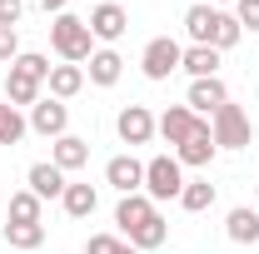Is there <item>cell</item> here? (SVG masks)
<instances>
[{"label": "cell", "mask_w": 259, "mask_h": 254, "mask_svg": "<svg viewBox=\"0 0 259 254\" xmlns=\"http://www.w3.org/2000/svg\"><path fill=\"white\" fill-rule=\"evenodd\" d=\"M50 45H55V55H60L65 65H80V60L95 55V35H90V25H85L80 15H55Z\"/></svg>", "instance_id": "obj_1"}, {"label": "cell", "mask_w": 259, "mask_h": 254, "mask_svg": "<svg viewBox=\"0 0 259 254\" xmlns=\"http://www.w3.org/2000/svg\"><path fill=\"white\" fill-rule=\"evenodd\" d=\"M209 135H214V145H220V150H244V145L254 140V125H249V115L229 100V105H220V110H214Z\"/></svg>", "instance_id": "obj_2"}, {"label": "cell", "mask_w": 259, "mask_h": 254, "mask_svg": "<svg viewBox=\"0 0 259 254\" xmlns=\"http://www.w3.org/2000/svg\"><path fill=\"white\" fill-rule=\"evenodd\" d=\"M185 164L175 155H155L150 164H145V194L160 204V199H180V190H185V175H180Z\"/></svg>", "instance_id": "obj_3"}, {"label": "cell", "mask_w": 259, "mask_h": 254, "mask_svg": "<svg viewBox=\"0 0 259 254\" xmlns=\"http://www.w3.org/2000/svg\"><path fill=\"white\" fill-rule=\"evenodd\" d=\"M185 60V50L169 40V35H155L150 45H145V55H140V70H145V80H169L175 70Z\"/></svg>", "instance_id": "obj_4"}, {"label": "cell", "mask_w": 259, "mask_h": 254, "mask_svg": "<svg viewBox=\"0 0 259 254\" xmlns=\"http://www.w3.org/2000/svg\"><path fill=\"white\" fill-rule=\"evenodd\" d=\"M65 125H70V110H65V100H35L30 105V130L35 135H45V140H60Z\"/></svg>", "instance_id": "obj_5"}, {"label": "cell", "mask_w": 259, "mask_h": 254, "mask_svg": "<svg viewBox=\"0 0 259 254\" xmlns=\"http://www.w3.org/2000/svg\"><path fill=\"white\" fill-rule=\"evenodd\" d=\"M115 130H120L125 145H150V135H155V115H150L145 105H125V110L115 115Z\"/></svg>", "instance_id": "obj_6"}, {"label": "cell", "mask_w": 259, "mask_h": 254, "mask_svg": "<svg viewBox=\"0 0 259 254\" xmlns=\"http://www.w3.org/2000/svg\"><path fill=\"white\" fill-rule=\"evenodd\" d=\"M105 180H110L120 194H140L145 190V164H140L135 155H115L110 164H105Z\"/></svg>", "instance_id": "obj_7"}, {"label": "cell", "mask_w": 259, "mask_h": 254, "mask_svg": "<svg viewBox=\"0 0 259 254\" xmlns=\"http://www.w3.org/2000/svg\"><path fill=\"white\" fill-rule=\"evenodd\" d=\"M85 25H90V35H95V40H120V35H125V25H130V15H125V5L105 0V5H95V10H90V20H85Z\"/></svg>", "instance_id": "obj_8"}, {"label": "cell", "mask_w": 259, "mask_h": 254, "mask_svg": "<svg viewBox=\"0 0 259 254\" xmlns=\"http://www.w3.org/2000/svg\"><path fill=\"white\" fill-rule=\"evenodd\" d=\"M194 125H199V115H194L190 105H169L160 120H155V130H160V135L169 140V145H175V150H180V145H185V140L194 135Z\"/></svg>", "instance_id": "obj_9"}, {"label": "cell", "mask_w": 259, "mask_h": 254, "mask_svg": "<svg viewBox=\"0 0 259 254\" xmlns=\"http://www.w3.org/2000/svg\"><path fill=\"white\" fill-rule=\"evenodd\" d=\"M185 105H190L194 115H214L220 105H229L225 80H220V75H209V80H194V85H190V100H185Z\"/></svg>", "instance_id": "obj_10"}, {"label": "cell", "mask_w": 259, "mask_h": 254, "mask_svg": "<svg viewBox=\"0 0 259 254\" xmlns=\"http://www.w3.org/2000/svg\"><path fill=\"white\" fill-rule=\"evenodd\" d=\"M155 215H160V209H155V199L140 190V194H125V199H120V209H115V224H120L125 234H135L140 224H150Z\"/></svg>", "instance_id": "obj_11"}, {"label": "cell", "mask_w": 259, "mask_h": 254, "mask_svg": "<svg viewBox=\"0 0 259 254\" xmlns=\"http://www.w3.org/2000/svg\"><path fill=\"white\" fill-rule=\"evenodd\" d=\"M214 150H220V145H214V135H209V120H199V125H194V135L175 150V159L199 170V164H209V159H214Z\"/></svg>", "instance_id": "obj_12"}, {"label": "cell", "mask_w": 259, "mask_h": 254, "mask_svg": "<svg viewBox=\"0 0 259 254\" xmlns=\"http://www.w3.org/2000/svg\"><path fill=\"white\" fill-rule=\"evenodd\" d=\"M50 164L70 175V170H80V164H90V145H85L80 135H60V140H55V155H50Z\"/></svg>", "instance_id": "obj_13"}, {"label": "cell", "mask_w": 259, "mask_h": 254, "mask_svg": "<svg viewBox=\"0 0 259 254\" xmlns=\"http://www.w3.org/2000/svg\"><path fill=\"white\" fill-rule=\"evenodd\" d=\"M5 100L20 110V105H35L40 100V80L35 75H25L20 65H10V75H5Z\"/></svg>", "instance_id": "obj_14"}, {"label": "cell", "mask_w": 259, "mask_h": 254, "mask_svg": "<svg viewBox=\"0 0 259 254\" xmlns=\"http://www.w3.org/2000/svg\"><path fill=\"white\" fill-rule=\"evenodd\" d=\"M45 85H50L55 100H70V95L85 90V70H80V65H50V80H45Z\"/></svg>", "instance_id": "obj_15"}, {"label": "cell", "mask_w": 259, "mask_h": 254, "mask_svg": "<svg viewBox=\"0 0 259 254\" xmlns=\"http://www.w3.org/2000/svg\"><path fill=\"white\" fill-rule=\"evenodd\" d=\"M30 194L60 199L65 194V170H55V164H30Z\"/></svg>", "instance_id": "obj_16"}, {"label": "cell", "mask_w": 259, "mask_h": 254, "mask_svg": "<svg viewBox=\"0 0 259 254\" xmlns=\"http://www.w3.org/2000/svg\"><path fill=\"white\" fill-rule=\"evenodd\" d=\"M60 204H65V215H70V220H90V215H95V204H100V194L90 190V185H65Z\"/></svg>", "instance_id": "obj_17"}, {"label": "cell", "mask_w": 259, "mask_h": 254, "mask_svg": "<svg viewBox=\"0 0 259 254\" xmlns=\"http://www.w3.org/2000/svg\"><path fill=\"white\" fill-rule=\"evenodd\" d=\"M214 20H220V10H214V5H190V10H185V30H190L194 45H209Z\"/></svg>", "instance_id": "obj_18"}, {"label": "cell", "mask_w": 259, "mask_h": 254, "mask_svg": "<svg viewBox=\"0 0 259 254\" xmlns=\"http://www.w3.org/2000/svg\"><path fill=\"white\" fill-rule=\"evenodd\" d=\"M180 70H190L194 80H209V75H220V50H209V45H190L185 60H180Z\"/></svg>", "instance_id": "obj_19"}, {"label": "cell", "mask_w": 259, "mask_h": 254, "mask_svg": "<svg viewBox=\"0 0 259 254\" xmlns=\"http://www.w3.org/2000/svg\"><path fill=\"white\" fill-rule=\"evenodd\" d=\"M120 70H125V60H120L115 50H95V55H90V85L110 90V85L120 80Z\"/></svg>", "instance_id": "obj_20"}, {"label": "cell", "mask_w": 259, "mask_h": 254, "mask_svg": "<svg viewBox=\"0 0 259 254\" xmlns=\"http://www.w3.org/2000/svg\"><path fill=\"white\" fill-rule=\"evenodd\" d=\"M225 229H229V239L234 244H259V215L254 209H229V220H225Z\"/></svg>", "instance_id": "obj_21"}, {"label": "cell", "mask_w": 259, "mask_h": 254, "mask_svg": "<svg viewBox=\"0 0 259 254\" xmlns=\"http://www.w3.org/2000/svg\"><path fill=\"white\" fill-rule=\"evenodd\" d=\"M5 239H10L15 254H30L45 244V224H5Z\"/></svg>", "instance_id": "obj_22"}, {"label": "cell", "mask_w": 259, "mask_h": 254, "mask_svg": "<svg viewBox=\"0 0 259 254\" xmlns=\"http://www.w3.org/2000/svg\"><path fill=\"white\" fill-rule=\"evenodd\" d=\"M180 204H185L190 215H204V209L214 204V185H209V180H185V190H180Z\"/></svg>", "instance_id": "obj_23"}, {"label": "cell", "mask_w": 259, "mask_h": 254, "mask_svg": "<svg viewBox=\"0 0 259 254\" xmlns=\"http://www.w3.org/2000/svg\"><path fill=\"white\" fill-rule=\"evenodd\" d=\"M25 130H30V125H25V115H20L10 100H0V145H20Z\"/></svg>", "instance_id": "obj_24"}, {"label": "cell", "mask_w": 259, "mask_h": 254, "mask_svg": "<svg viewBox=\"0 0 259 254\" xmlns=\"http://www.w3.org/2000/svg\"><path fill=\"white\" fill-rule=\"evenodd\" d=\"M239 35H244V25H239L234 15H225V10H220L214 35H209V50H220V55H225V50H234V45H239Z\"/></svg>", "instance_id": "obj_25"}, {"label": "cell", "mask_w": 259, "mask_h": 254, "mask_svg": "<svg viewBox=\"0 0 259 254\" xmlns=\"http://www.w3.org/2000/svg\"><path fill=\"white\" fill-rule=\"evenodd\" d=\"M5 224H40V194H30V190L10 194V220Z\"/></svg>", "instance_id": "obj_26"}, {"label": "cell", "mask_w": 259, "mask_h": 254, "mask_svg": "<svg viewBox=\"0 0 259 254\" xmlns=\"http://www.w3.org/2000/svg\"><path fill=\"white\" fill-rule=\"evenodd\" d=\"M164 234H169V224H164L160 215H155L150 224H140L135 234H125V239L135 244V249H160V244H164Z\"/></svg>", "instance_id": "obj_27"}, {"label": "cell", "mask_w": 259, "mask_h": 254, "mask_svg": "<svg viewBox=\"0 0 259 254\" xmlns=\"http://www.w3.org/2000/svg\"><path fill=\"white\" fill-rule=\"evenodd\" d=\"M15 65H20V70H25V75H35V80H40V85H45V80H50V60H45V55H15Z\"/></svg>", "instance_id": "obj_28"}, {"label": "cell", "mask_w": 259, "mask_h": 254, "mask_svg": "<svg viewBox=\"0 0 259 254\" xmlns=\"http://www.w3.org/2000/svg\"><path fill=\"white\" fill-rule=\"evenodd\" d=\"M120 244L125 239H115V234H90L85 239V254H120Z\"/></svg>", "instance_id": "obj_29"}, {"label": "cell", "mask_w": 259, "mask_h": 254, "mask_svg": "<svg viewBox=\"0 0 259 254\" xmlns=\"http://www.w3.org/2000/svg\"><path fill=\"white\" fill-rule=\"evenodd\" d=\"M234 20L249 25V30H259V0H234Z\"/></svg>", "instance_id": "obj_30"}, {"label": "cell", "mask_w": 259, "mask_h": 254, "mask_svg": "<svg viewBox=\"0 0 259 254\" xmlns=\"http://www.w3.org/2000/svg\"><path fill=\"white\" fill-rule=\"evenodd\" d=\"M15 55H20V40L10 25H0V65H15Z\"/></svg>", "instance_id": "obj_31"}, {"label": "cell", "mask_w": 259, "mask_h": 254, "mask_svg": "<svg viewBox=\"0 0 259 254\" xmlns=\"http://www.w3.org/2000/svg\"><path fill=\"white\" fill-rule=\"evenodd\" d=\"M20 10H25L20 0H0V25H10V30H15V25H20Z\"/></svg>", "instance_id": "obj_32"}, {"label": "cell", "mask_w": 259, "mask_h": 254, "mask_svg": "<svg viewBox=\"0 0 259 254\" xmlns=\"http://www.w3.org/2000/svg\"><path fill=\"white\" fill-rule=\"evenodd\" d=\"M40 10H55V15H65V0H35Z\"/></svg>", "instance_id": "obj_33"}, {"label": "cell", "mask_w": 259, "mask_h": 254, "mask_svg": "<svg viewBox=\"0 0 259 254\" xmlns=\"http://www.w3.org/2000/svg\"><path fill=\"white\" fill-rule=\"evenodd\" d=\"M120 254H140V249H135V244H120Z\"/></svg>", "instance_id": "obj_34"}, {"label": "cell", "mask_w": 259, "mask_h": 254, "mask_svg": "<svg viewBox=\"0 0 259 254\" xmlns=\"http://www.w3.org/2000/svg\"><path fill=\"white\" fill-rule=\"evenodd\" d=\"M220 5H234V0H220Z\"/></svg>", "instance_id": "obj_35"}, {"label": "cell", "mask_w": 259, "mask_h": 254, "mask_svg": "<svg viewBox=\"0 0 259 254\" xmlns=\"http://www.w3.org/2000/svg\"><path fill=\"white\" fill-rule=\"evenodd\" d=\"M254 215H259V204H254Z\"/></svg>", "instance_id": "obj_36"}]
</instances>
